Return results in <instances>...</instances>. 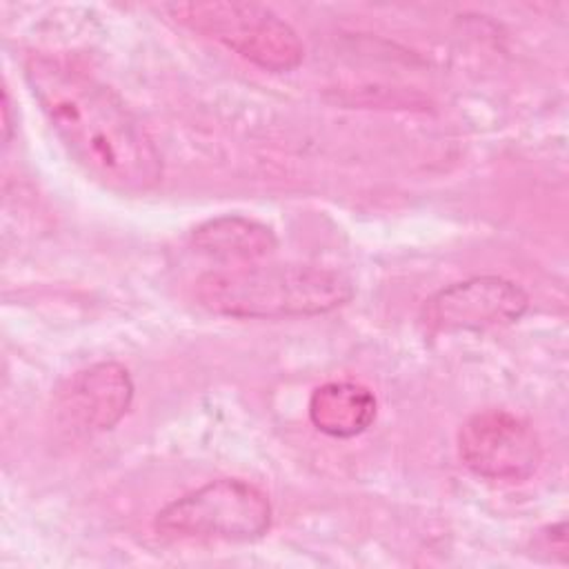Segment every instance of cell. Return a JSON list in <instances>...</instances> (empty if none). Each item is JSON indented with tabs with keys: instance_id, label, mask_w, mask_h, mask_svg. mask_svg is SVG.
I'll return each mask as SVG.
<instances>
[{
	"instance_id": "1",
	"label": "cell",
	"mask_w": 569,
	"mask_h": 569,
	"mask_svg": "<svg viewBox=\"0 0 569 569\" xmlns=\"http://www.w3.org/2000/svg\"><path fill=\"white\" fill-rule=\"evenodd\" d=\"M24 78L60 142L93 180L131 196L160 182L153 140L109 87L51 56H31Z\"/></svg>"
},
{
	"instance_id": "2",
	"label": "cell",
	"mask_w": 569,
	"mask_h": 569,
	"mask_svg": "<svg viewBox=\"0 0 569 569\" xmlns=\"http://www.w3.org/2000/svg\"><path fill=\"white\" fill-rule=\"evenodd\" d=\"M351 296L349 278L311 264L256 262L209 271L196 280V298L207 311L240 320L320 316Z\"/></svg>"
},
{
	"instance_id": "3",
	"label": "cell",
	"mask_w": 569,
	"mask_h": 569,
	"mask_svg": "<svg viewBox=\"0 0 569 569\" xmlns=\"http://www.w3.org/2000/svg\"><path fill=\"white\" fill-rule=\"evenodd\" d=\"M153 527L164 538L247 542L269 531L271 502L247 480L218 478L164 505Z\"/></svg>"
},
{
	"instance_id": "4",
	"label": "cell",
	"mask_w": 569,
	"mask_h": 569,
	"mask_svg": "<svg viewBox=\"0 0 569 569\" xmlns=\"http://www.w3.org/2000/svg\"><path fill=\"white\" fill-rule=\"evenodd\" d=\"M169 13L191 31L222 42L244 60L273 73L300 64L305 47L298 33L269 7L253 2H184Z\"/></svg>"
},
{
	"instance_id": "5",
	"label": "cell",
	"mask_w": 569,
	"mask_h": 569,
	"mask_svg": "<svg viewBox=\"0 0 569 569\" xmlns=\"http://www.w3.org/2000/svg\"><path fill=\"white\" fill-rule=\"evenodd\" d=\"M458 453L469 471L489 480H527L542 460L540 438L505 409L473 413L458 431Z\"/></svg>"
},
{
	"instance_id": "6",
	"label": "cell",
	"mask_w": 569,
	"mask_h": 569,
	"mask_svg": "<svg viewBox=\"0 0 569 569\" xmlns=\"http://www.w3.org/2000/svg\"><path fill=\"white\" fill-rule=\"evenodd\" d=\"M529 307L525 289L500 276H473L453 282L420 309V320L429 331H485L516 322Z\"/></svg>"
},
{
	"instance_id": "7",
	"label": "cell",
	"mask_w": 569,
	"mask_h": 569,
	"mask_svg": "<svg viewBox=\"0 0 569 569\" xmlns=\"http://www.w3.org/2000/svg\"><path fill=\"white\" fill-rule=\"evenodd\" d=\"M131 400L129 371L118 362H98L69 380L60 393V409L84 431H107L129 411Z\"/></svg>"
},
{
	"instance_id": "8",
	"label": "cell",
	"mask_w": 569,
	"mask_h": 569,
	"mask_svg": "<svg viewBox=\"0 0 569 569\" xmlns=\"http://www.w3.org/2000/svg\"><path fill=\"white\" fill-rule=\"evenodd\" d=\"M193 247L229 267L256 264L276 251L273 231L244 216H220L202 222L191 233Z\"/></svg>"
},
{
	"instance_id": "9",
	"label": "cell",
	"mask_w": 569,
	"mask_h": 569,
	"mask_svg": "<svg viewBox=\"0 0 569 569\" xmlns=\"http://www.w3.org/2000/svg\"><path fill=\"white\" fill-rule=\"evenodd\" d=\"M376 396L360 382L333 380L313 389L309 398L311 425L331 438H353L376 420Z\"/></svg>"
}]
</instances>
